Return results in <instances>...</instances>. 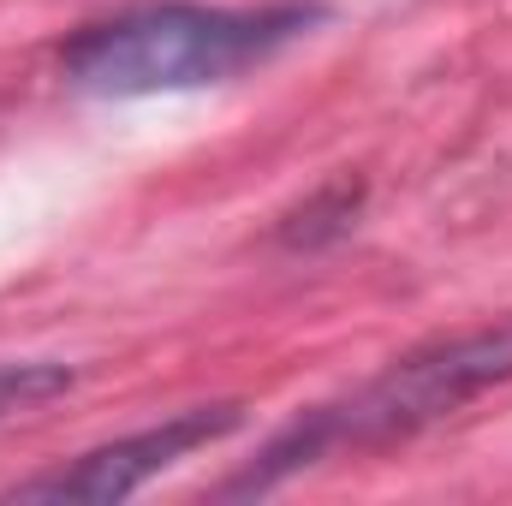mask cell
Masks as SVG:
<instances>
[{"label": "cell", "mask_w": 512, "mask_h": 506, "mask_svg": "<svg viewBox=\"0 0 512 506\" xmlns=\"http://www.w3.org/2000/svg\"><path fill=\"white\" fill-rule=\"evenodd\" d=\"M512 381V316L501 322H477L459 334H435L411 352H399L382 364L370 381H358L340 399L310 405L304 417H292L239 477L221 483V495H268L340 453H370L411 441L435 423H447L453 411H465L471 399L495 393Z\"/></svg>", "instance_id": "cell-2"}, {"label": "cell", "mask_w": 512, "mask_h": 506, "mask_svg": "<svg viewBox=\"0 0 512 506\" xmlns=\"http://www.w3.org/2000/svg\"><path fill=\"white\" fill-rule=\"evenodd\" d=\"M239 423H245V405H233V399L191 405V411H173V417H161L149 429H131L120 441H102V447L78 453L72 465H54V471H42L30 483H12L6 495L12 501H90V506L126 501L137 489H149L161 471L185 465L191 453L227 441Z\"/></svg>", "instance_id": "cell-3"}, {"label": "cell", "mask_w": 512, "mask_h": 506, "mask_svg": "<svg viewBox=\"0 0 512 506\" xmlns=\"http://www.w3.org/2000/svg\"><path fill=\"white\" fill-rule=\"evenodd\" d=\"M358 203H364L358 185H334V191H322L310 209H298V215L280 227V239H286V245H322L328 233H346V227H352Z\"/></svg>", "instance_id": "cell-5"}, {"label": "cell", "mask_w": 512, "mask_h": 506, "mask_svg": "<svg viewBox=\"0 0 512 506\" xmlns=\"http://www.w3.org/2000/svg\"><path fill=\"white\" fill-rule=\"evenodd\" d=\"M72 381H78L72 364H54V358H12V364H0V417L48 405V399L72 393Z\"/></svg>", "instance_id": "cell-4"}, {"label": "cell", "mask_w": 512, "mask_h": 506, "mask_svg": "<svg viewBox=\"0 0 512 506\" xmlns=\"http://www.w3.org/2000/svg\"><path fill=\"white\" fill-rule=\"evenodd\" d=\"M328 18L322 0H131L108 18H90L60 48V78L96 102H143L233 84L256 66L280 60Z\"/></svg>", "instance_id": "cell-1"}]
</instances>
